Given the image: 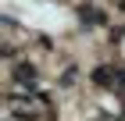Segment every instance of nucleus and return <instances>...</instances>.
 <instances>
[{
  "label": "nucleus",
  "mask_w": 125,
  "mask_h": 121,
  "mask_svg": "<svg viewBox=\"0 0 125 121\" xmlns=\"http://www.w3.org/2000/svg\"><path fill=\"white\" fill-rule=\"evenodd\" d=\"M111 78H115V75H111V68H96V71H93V82H100V85L111 82Z\"/></svg>",
  "instance_id": "nucleus-1"
},
{
  "label": "nucleus",
  "mask_w": 125,
  "mask_h": 121,
  "mask_svg": "<svg viewBox=\"0 0 125 121\" xmlns=\"http://www.w3.org/2000/svg\"><path fill=\"white\" fill-rule=\"evenodd\" d=\"M14 75H18L21 82H25V78H32V75H36V68H32V64H21V68H18V71H14Z\"/></svg>",
  "instance_id": "nucleus-2"
}]
</instances>
